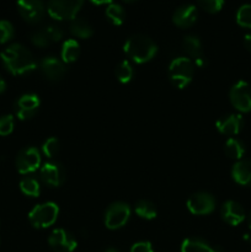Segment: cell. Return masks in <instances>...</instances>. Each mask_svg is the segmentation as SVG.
Segmentation results:
<instances>
[{
  "instance_id": "28",
  "label": "cell",
  "mask_w": 251,
  "mask_h": 252,
  "mask_svg": "<svg viewBox=\"0 0 251 252\" xmlns=\"http://www.w3.org/2000/svg\"><path fill=\"white\" fill-rule=\"evenodd\" d=\"M236 22L241 27L251 29V4H245L239 7L236 12Z\"/></svg>"
},
{
  "instance_id": "38",
  "label": "cell",
  "mask_w": 251,
  "mask_h": 252,
  "mask_svg": "<svg viewBox=\"0 0 251 252\" xmlns=\"http://www.w3.org/2000/svg\"><path fill=\"white\" fill-rule=\"evenodd\" d=\"M5 89H6V84H5L4 79H2L1 76H0V94L4 93Z\"/></svg>"
},
{
  "instance_id": "16",
  "label": "cell",
  "mask_w": 251,
  "mask_h": 252,
  "mask_svg": "<svg viewBox=\"0 0 251 252\" xmlns=\"http://www.w3.org/2000/svg\"><path fill=\"white\" fill-rule=\"evenodd\" d=\"M221 218L229 225L236 226L245 219V211L243 206L235 201H226L221 206Z\"/></svg>"
},
{
  "instance_id": "37",
  "label": "cell",
  "mask_w": 251,
  "mask_h": 252,
  "mask_svg": "<svg viewBox=\"0 0 251 252\" xmlns=\"http://www.w3.org/2000/svg\"><path fill=\"white\" fill-rule=\"evenodd\" d=\"M90 1L95 5H103V4H111L112 0H90Z\"/></svg>"
},
{
  "instance_id": "27",
  "label": "cell",
  "mask_w": 251,
  "mask_h": 252,
  "mask_svg": "<svg viewBox=\"0 0 251 252\" xmlns=\"http://www.w3.org/2000/svg\"><path fill=\"white\" fill-rule=\"evenodd\" d=\"M133 74H134V70H133L132 64L128 61H122L116 66V76L120 83H129L133 78Z\"/></svg>"
},
{
  "instance_id": "4",
  "label": "cell",
  "mask_w": 251,
  "mask_h": 252,
  "mask_svg": "<svg viewBox=\"0 0 251 252\" xmlns=\"http://www.w3.org/2000/svg\"><path fill=\"white\" fill-rule=\"evenodd\" d=\"M59 214V208L53 202L38 204L34 207L29 214V220L33 228L44 229L51 226L57 220Z\"/></svg>"
},
{
  "instance_id": "23",
  "label": "cell",
  "mask_w": 251,
  "mask_h": 252,
  "mask_svg": "<svg viewBox=\"0 0 251 252\" xmlns=\"http://www.w3.org/2000/svg\"><path fill=\"white\" fill-rule=\"evenodd\" d=\"M105 14L106 17L108 19V21L112 25H115V26H121L126 20L125 9H123L122 5L116 4V2L108 4V6L106 7Z\"/></svg>"
},
{
  "instance_id": "31",
  "label": "cell",
  "mask_w": 251,
  "mask_h": 252,
  "mask_svg": "<svg viewBox=\"0 0 251 252\" xmlns=\"http://www.w3.org/2000/svg\"><path fill=\"white\" fill-rule=\"evenodd\" d=\"M14 26L7 20H0V43H6L14 37Z\"/></svg>"
},
{
  "instance_id": "41",
  "label": "cell",
  "mask_w": 251,
  "mask_h": 252,
  "mask_svg": "<svg viewBox=\"0 0 251 252\" xmlns=\"http://www.w3.org/2000/svg\"><path fill=\"white\" fill-rule=\"evenodd\" d=\"M122 1H125V2H134V1H137V0H122Z\"/></svg>"
},
{
  "instance_id": "33",
  "label": "cell",
  "mask_w": 251,
  "mask_h": 252,
  "mask_svg": "<svg viewBox=\"0 0 251 252\" xmlns=\"http://www.w3.org/2000/svg\"><path fill=\"white\" fill-rule=\"evenodd\" d=\"M14 129V117L10 115L0 117V135H9Z\"/></svg>"
},
{
  "instance_id": "7",
  "label": "cell",
  "mask_w": 251,
  "mask_h": 252,
  "mask_svg": "<svg viewBox=\"0 0 251 252\" xmlns=\"http://www.w3.org/2000/svg\"><path fill=\"white\" fill-rule=\"evenodd\" d=\"M17 11L25 21L37 24L46 14V5L42 0H17Z\"/></svg>"
},
{
  "instance_id": "29",
  "label": "cell",
  "mask_w": 251,
  "mask_h": 252,
  "mask_svg": "<svg viewBox=\"0 0 251 252\" xmlns=\"http://www.w3.org/2000/svg\"><path fill=\"white\" fill-rule=\"evenodd\" d=\"M30 38H31V42L34 44V46L41 47V48L49 46V44L52 43L51 38H49L48 33H47V31L44 27L43 29L36 30V31L32 32L31 36H30Z\"/></svg>"
},
{
  "instance_id": "24",
  "label": "cell",
  "mask_w": 251,
  "mask_h": 252,
  "mask_svg": "<svg viewBox=\"0 0 251 252\" xmlns=\"http://www.w3.org/2000/svg\"><path fill=\"white\" fill-rule=\"evenodd\" d=\"M224 150H225V154L230 159L234 160H241L243 155L245 154V147H244V144L240 140L235 139V138H230V139L226 140Z\"/></svg>"
},
{
  "instance_id": "30",
  "label": "cell",
  "mask_w": 251,
  "mask_h": 252,
  "mask_svg": "<svg viewBox=\"0 0 251 252\" xmlns=\"http://www.w3.org/2000/svg\"><path fill=\"white\" fill-rule=\"evenodd\" d=\"M59 140L57 138H48L42 145V152L48 159H52L59 153Z\"/></svg>"
},
{
  "instance_id": "18",
  "label": "cell",
  "mask_w": 251,
  "mask_h": 252,
  "mask_svg": "<svg viewBox=\"0 0 251 252\" xmlns=\"http://www.w3.org/2000/svg\"><path fill=\"white\" fill-rule=\"evenodd\" d=\"M233 179L241 186H251V160H239L231 170Z\"/></svg>"
},
{
  "instance_id": "14",
  "label": "cell",
  "mask_w": 251,
  "mask_h": 252,
  "mask_svg": "<svg viewBox=\"0 0 251 252\" xmlns=\"http://www.w3.org/2000/svg\"><path fill=\"white\" fill-rule=\"evenodd\" d=\"M65 170L59 162H46L41 167V179L49 186H61L65 181Z\"/></svg>"
},
{
  "instance_id": "40",
  "label": "cell",
  "mask_w": 251,
  "mask_h": 252,
  "mask_svg": "<svg viewBox=\"0 0 251 252\" xmlns=\"http://www.w3.org/2000/svg\"><path fill=\"white\" fill-rule=\"evenodd\" d=\"M103 252H120V251L115 250V249H107V250H105Z\"/></svg>"
},
{
  "instance_id": "8",
  "label": "cell",
  "mask_w": 251,
  "mask_h": 252,
  "mask_svg": "<svg viewBox=\"0 0 251 252\" xmlns=\"http://www.w3.org/2000/svg\"><path fill=\"white\" fill-rule=\"evenodd\" d=\"M230 102L234 107L240 112H249L251 111V86L246 81H238L231 88Z\"/></svg>"
},
{
  "instance_id": "34",
  "label": "cell",
  "mask_w": 251,
  "mask_h": 252,
  "mask_svg": "<svg viewBox=\"0 0 251 252\" xmlns=\"http://www.w3.org/2000/svg\"><path fill=\"white\" fill-rule=\"evenodd\" d=\"M52 42H59L64 37V31L57 25H48L44 27Z\"/></svg>"
},
{
  "instance_id": "15",
  "label": "cell",
  "mask_w": 251,
  "mask_h": 252,
  "mask_svg": "<svg viewBox=\"0 0 251 252\" xmlns=\"http://www.w3.org/2000/svg\"><path fill=\"white\" fill-rule=\"evenodd\" d=\"M197 19H198V10L192 4L181 5L175 10L174 15H172L174 24L181 29L191 27L192 25L196 24Z\"/></svg>"
},
{
  "instance_id": "3",
  "label": "cell",
  "mask_w": 251,
  "mask_h": 252,
  "mask_svg": "<svg viewBox=\"0 0 251 252\" xmlns=\"http://www.w3.org/2000/svg\"><path fill=\"white\" fill-rule=\"evenodd\" d=\"M194 74V63L187 57H179L170 63L169 78L174 86L184 89L192 81Z\"/></svg>"
},
{
  "instance_id": "39",
  "label": "cell",
  "mask_w": 251,
  "mask_h": 252,
  "mask_svg": "<svg viewBox=\"0 0 251 252\" xmlns=\"http://www.w3.org/2000/svg\"><path fill=\"white\" fill-rule=\"evenodd\" d=\"M248 223H249V228L251 229V212L250 214H249V219H248Z\"/></svg>"
},
{
  "instance_id": "13",
  "label": "cell",
  "mask_w": 251,
  "mask_h": 252,
  "mask_svg": "<svg viewBox=\"0 0 251 252\" xmlns=\"http://www.w3.org/2000/svg\"><path fill=\"white\" fill-rule=\"evenodd\" d=\"M42 74L51 81H59L65 75V63L56 57H46L39 63Z\"/></svg>"
},
{
  "instance_id": "6",
  "label": "cell",
  "mask_w": 251,
  "mask_h": 252,
  "mask_svg": "<svg viewBox=\"0 0 251 252\" xmlns=\"http://www.w3.org/2000/svg\"><path fill=\"white\" fill-rule=\"evenodd\" d=\"M130 217V208L127 203L116 202L107 208L105 214V225L111 230L122 228Z\"/></svg>"
},
{
  "instance_id": "1",
  "label": "cell",
  "mask_w": 251,
  "mask_h": 252,
  "mask_svg": "<svg viewBox=\"0 0 251 252\" xmlns=\"http://www.w3.org/2000/svg\"><path fill=\"white\" fill-rule=\"evenodd\" d=\"M1 61L5 68L14 75H22L37 68L33 54L19 43L11 44L1 52Z\"/></svg>"
},
{
  "instance_id": "26",
  "label": "cell",
  "mask_w": 251,
  "mask_h": 252,
  "mask_svg": "<svg viewBox=\"0 0 251 252\" xmlns=\"http://www.w3.org/2000/svg\"><path fill=\"white\" fill-rule=\"evenodd\" d=\"M134 211L140 218L148 219V220L154 219L155 217H157V208H155L154 204L150 201H148V199H142V201L138 202V203L135 204Z\"/></svg>"
},
{
  "instance_id": "11",
  "label": "cell",
  "mask_w": 251,
  "mask_h": 252,
  "mask_svg": "<svg viewBox=\"0 0 251 252\" xmlns=\"http://www.w3.org/2000/svg\"><path fill=\"white\" fill-rule=\"evenodd\" d=\"M41 101L34 94H25L15 102V113L20 120H30L38 111Z\"/></svg>"
},
{
  "instance_id": "25",
  "label": "cell",
  "mask_w": 251,
  "mask_h": 252,
  "mask_svg": "<svg viewBox=\"0 0 251 252\" xmlns=\"http://www.w3.org/2000/svg\"><path fill=\"white\" fill-rule=\"evenodd\" d=\"M20 189H21L22 193L29 197H37L39 196V192H41V186H39L38 180L31 176L24 177L21 180V182H20Z\"/></svg>"
},
{
  "instance_id": "35",
  "label": "cell",
  "mask_w": 251,
  "mask_h": 252,
  "mask_svg": "<svg viewBox=\"0 0 251 252\" xmlns=\"http://www.w3.org/2000/svg\"><path fill=\"white\" fill-rule=\"evenodd\" d=\"M130 252H154V250L149 241H139L132 246Z\"/></svg>"
},
{
  "instance_id": "22",
  "label": "cell",
  "mask_w": 251,
  "mask_h": 252,
  "mask_svg": "<svg viewBox=\"0 0 251 252\" xmlns=\"http://www.w3.org/2000/svg\"><path fill=\"white\" fill-rule=\"evenodd\" d=\"M80 54V46L75 39H66L62 47V61L64 63H74Z\"/></svg>"
},
{
  "instance_id": "20",
  "label": "cell",
  "mask_w": 251,
  "mask_h": 252,
  "mask_svg": "<svg viewBox=\"0 0 251 252\" xmlns=\"http://www.w3.org/2000/svg\"><path fill=\"white\" fill-rule=\"evenodd\" d=\"M182 49H184L185 53L187 54V58L192 59L193 62L203 57L201 39L197 36L189 34V36L184 37V41H182Z\"/></svg>"
},
{
  "instance_id": "2",
  "label": "cell",
  "mask_w": 251,
  "mask_h": 252,
  "mask_svg": "<svg viewBox=\"0 0 251 252\" xmlns=\"http://www.w3.org/2000/svg\"><path fill=\"white\" fill-rule=\"evenodd\" d=\"M125 53L135 63H147L152 61L157 52V46L152 38L144 34L129 37L123 47Z\"/></svg>"
},
{
  "instance_id": "21",
  "label": "cell",
  "mask_w": 251,
  "mask_h": 252,
  "mask_svg": "<svg viewBox=\"0 0 251 252\" xmlns=\"http://www.w3.org/2000/svg\"><path fill=\"white\" fill-rule=\"evenodd\" d=\"M70 32L73 36L78 37V38H89L93 36L94 30L86 20L81 19V17H75L70 22Z\"/></svg>"
},
{
  "instance_id": "32",
  "label": "cell",
  "mask_w": 251,
  "mask_h": 252,
  "mask_svg": "<svg viewBox=\"0 0 251 252\" xmlns=\"http://www.w3.org/2000/svg\"><path fill=\"white\" fill-rule=\"evenodd\" d=\"M197 2L204 11L209 14H216L220 11L224 5V0H197Z\"/></svg>"
},
{
  "instance_id": "19",
  "label": "cell",
  "mask_w": 251,
  "mask_h": 252,
  "mask_svg": "<svg viewBox=\"0 0 251 252\" xmlns=\"http://www.w3.org/2000/svg\"><path fill=\"white\" fill-rule=\"evenodd\" d=\"M181 252H223L219 246H213L199 238H189L182 243Z\"/></svg>"
},
{
  "instance_id": "12",
  "label": "cell",
  "mask_w": 251,
  "mask_h": 252,
  "mask_svg": "<svg viewBox=\"0 0 251 252\" xmlns=\"http://www.w3.org/2000/svg\"><path fill=\"white\" fill-rule=\"evenodd\" d=\"M48 244L56 252H73L78 246L74 236L64 229H56L52 231Z\"/></svg>"
},
{
  "instance_id": "10",
  "label": "cell",
  "mask_w": 251,
  "mask_h": 252,
  "mask_svg": "<svg viewBox=\"0 0 251 252\" xmlns=\"http://www.w3.org/2000/svg\"><path fill=\"white\" fill-rule=\"evenodd\" d=\"M187 208L192 214L196 216H206L212 213L216 208V199L206 192L192 194L187 201Z\"/></svg>"
},
{
  "instance_id": "17",
  "label": "cell",
  "mask_w": 251,
  "mask_h": 252,
  "mask_svg": "<svg viewBox=\"0 0 251 252\" xmlns=\"http://www.w3.org/2000/svg\"><path fill=\"white\" fill-rule=\"evenodd\" d=\"M244 126V120L240 115H226L217 121V129L225 135H236Z\"/></svg>"
},
{
  "instance_id": "5",
  "label": "cell",
  "mask_w": 251,
  "mask_h": 252,
  "mask_svg": "<svg viewBox=\"0 0 251 252\" xmlns=\"http://www.w3.org/2000/svg\"><path fill=\"white\" fill-rule=\"evenodd\" d=\"M83 4L84 0H49L47 11L49 16L58 21L73 20L80 11Z\"/></svg>"
},
{
  "instance_id": "36",
  "label": "cell",
  "mask_w": 251,
  "mask_h": 252,
  "mask_svg": "<svg viewBox=\"0 0 251 252\" xmlns=\"http://www.w3.org/2000/svg\"><path fill=\"white\" fill-rule=\"evenodd\" d=\"M244 44H245V48L251 53V34H246L244 38Z\"/></svg>"
},
{
  "instance_id": "9",
  "label": "cell",
  "mask_w": 251,
  "mask_h": 252,
  "mask_svg": "<svg viewBox=\"0 0 251 252\" xmlns=\"http://www.w3.org/2000/svg\"><path fill=\"white\" fill-rule=\"evenodd\" d=\"M41 166V154L38 149L29 147L22 149L16 158V167L20 174H31Z\"/></svg>"
}]
</instances>
